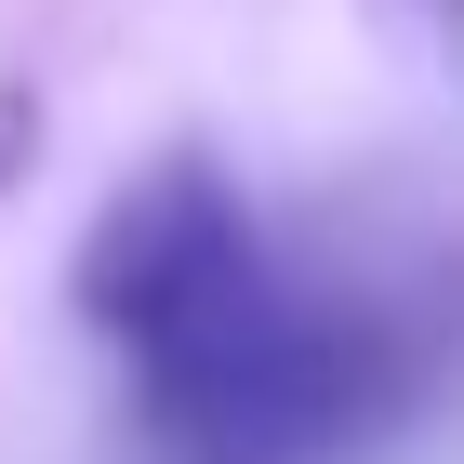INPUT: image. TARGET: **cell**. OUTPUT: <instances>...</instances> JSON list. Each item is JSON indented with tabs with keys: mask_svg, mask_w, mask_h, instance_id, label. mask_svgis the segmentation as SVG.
<instances>
[{
	"mask_svg": "<svg viewBox=\"0 0 464 464\" xmlns=\"http://www.w3.org/2000/svg\"><path fill=\"white\" fill-rule=\"evenodd\" d=\"M120 345H133L160 425L186 438V464H305L319 438L358 425V385H372V345L319 305H292L252 239L213 252L173 305H146Z\"/></svg>",
	"mask_w": 464,
	"mask_h": 464,
	"instance_id": "obj_1",
	"label": "cell"
}]
</instances>
